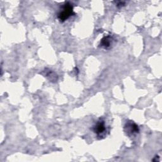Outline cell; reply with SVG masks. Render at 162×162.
Masks as SVG:
<instances>
[{
	"label": "cell",
	"mask_w": 162,
	"mask_h": 162,
	"mask_svg": "<svg viewBox=\"0 0 162 162\" xmlns=\"http://www.w3.org/2000/svg\"><path fill=\"white\" fill-rule=\"evenodd\" d=\"M73 13V7L70 3H66L63 7L62 11H61L58 14V18L61 22L65 21L68 19Z\"/></svg>",
	"instance_id": "1"
},
{
	"label": "cell",
	"mask_w": 162,
	"mask_h": 162,
	"mask_svg": "<svg viewBox=\"0 0 162 162\" xmlns=\"http://www.w3.org/2000/svg\"><path fill=\"white\" fill-rule=\"evenodd\" d=\"M105 130L106 128L105 126H104V122L102 120L99 121L94 127V132H96L98 135H101L105 131Z\"/></svg>",
	"instance_id": "2"
},
{
	"label": "cell",
	"mask_w": 162,
	"mask_h": 162,
	"mask_svg": "<svg viewBox=\"0 0 162 162\" xmlns=\"http://www.w3.org/2000/svg\"><path fill=\"white\" fill-rule=\"evenodd\" d=\"M112 39L110 36L104 37L101 41V46L105 49H108L111 46Z\"/></svg>",
	"instance_id": "3"
},
{
	"label": "cell",
	"mask_w": 162,
	"mask_h": 162,
	"mask_svg": "<svg viewBox=\"0 0 162 162\" xmlns=\"http://www.w3.org/2000/svg\"><path fill=\"white\" fill-rule=\"evenodd\" d=\"M126 127L128 128L127 130V132H130L131 134H133L135 133L138 132L139 129H138V127L137 125H136L134 123H128L127 124Z\"/></svg>",
	"instance_id": "4"
},
{
	"label": "cell",
	"mask_w": 162,
	"mask_h": 162,
	"mask_svg": "<svg viewBox=\"0 0 162 162\" xmlns=\"http://www.w3.org/2000/svg\"><path fill=\"white\" fill-rule=\"evenodd\" d=\"M46 77H47V78L50 77V80L51 81L56 80V79H56V77H56V75L54 72H51V71H50V72L48 74H46Z\"/></svg>",
	"instance_id": "5"
}]
</instances>
